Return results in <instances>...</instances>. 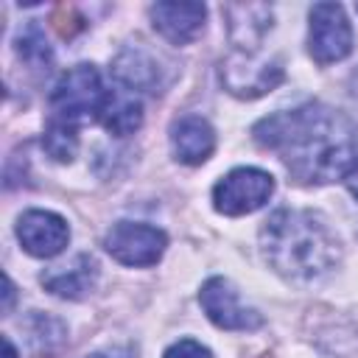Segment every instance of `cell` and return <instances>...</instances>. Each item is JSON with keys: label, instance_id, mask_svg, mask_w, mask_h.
Wrapping results in <instances>:
<instances>
[{"label": "cell", "instance_id": "6da1fadb", "mask_svg": "<svg viewBox=\"0 0 358 358\" xmlns=\"http://www.w3.org/2000/svg\"><path fill=\"white\" fill-rule=\"evenodd\" d=\"M257 145L274 151L296 182L324 185L344 179L355 157V131L344 115L324 103L280 109L252 129Z\"/></svg>", "mask_w": 358, "mask_h": 358}, {"label": "cell", "instance_id": "7a4b0ae2", "mask_svg": "<svg viewBox=\"0 0 358 358\" xmlns=\"http://www.w3.org/2000/svg\"><path fill=\"white\" fill-rule=\"evenodd\" d=\"M268 266L291 282H319L341 260V243L322 213L277 210L260 229Z\"/></svg>", "mask_w": 358, "mask_h": 358}, {"label": "cell", "instance_id": "3957f363", "mask_svg": "<svg viewBox=\"0 0 358 358\" xmlns=\"http://www.w3.org/2000/svg\"><path fill=\"white\" fill-rule=\"evenodd\" d=\"M106 92L109 90H103L101 73L92 64H76L56 81L50 92V103L59 120H67L76 126L101 115Z\"/></svg>", "mask_w": 358, "mask_h": 358}, {"label": "cell", "instance_id": "277c9868", "mask_svg": "<svg viewBox=\"0 0 358 358\" xmlns=\"http://www.w3.org/2000/svg\"><path fill=\"white\" fill-rule=\"evenodd\" d=\"M274 193L271 173L260 168H235L213 187V207L224 215H246L260 210Z\"/></svg>", "mask_w": 358, "mask_h": 358}, {"label": "cell", "instance_id": "5b68a950", "mask_svg": "<svg viewBox=\"0 0 358 358\" xmlns=\"http://www.w3.org/2000/svg\"><path fill=\"white\" fill-rule=\"evenodd\" d=\"M308 50L313 62L333 64L350 56L352 50V28L338 3H316L310 8V31Z\"/></svg>", "mask_w": 358, "mask_h": 358}, {"label": "cell", "instance_id": "8992f818", "mask_svg": "<svg viewBox=\"0 0 358 358\" xmlns=\"http://www.w3.org/2000/svg\"><path fill=\"white\" fill-rule=\"evenodd\" d=\"M165 246L168 238L162 229L131 221L115 224L103 238V249L123 266H154L162 257Z\"/></svg>", "mask_w": 358, "mask_h": 358}, {"label": "cell", "instance_id": "52a82bcc", "mask_svg": "<svg viewBox=\"0 0 358 358\" xmlns=\"http://www.w3.org/2000/svg\"><path fill=\"white\" fill-rule=\"evenodd\" d=\"M168 67L171 64L145 45H126L112 62V76L129 92H162L171 84Z\"/></svg>", "mask_w": 358, "mask_h": 358}, {"label": "cell", "instance_id": "ba28073f", "mask_svg": "<svg viewBox=\"0 0 358 358\" xmlns=\"http://www.w3.org/2000/svg\"><path fill=\"white\" fill-rule=\"evenodd\" d=\"M221 81L238 98H257L282 81V64L274 59H255V53L232 50L221 64Z\"/></svg>", "mask_w": 358, "mask_h": 358}, {"label": "cell", "instance_id": "9c48e42d", "mask_svg": "<svg viewBox=\"0 0 358 358\" xmlns=\"http://www.w3.org/2000/svg\"><path fill=\"white\" fill-rule=\"evenodd\" d=\"M199 302L210 322L221 330H257L263 324V316L241 302L235 285L227 277H210L199 291Z\"/></svg>", "mask_w": 358, "mask_h": 358}, {"label": "cell", "instance_id": "30bf717a", "mask_svg": "<svg viewBox=\"0 0 358 358\" xmlns=\"http://www.w3.org/2000/svg\"><path fill=\"white\" fill-rule=\"evenodd\" d=\"M17 238L28 255L56 257L70 241V227L62 215L50 210H28L17 221Z\"/></svg>", "mask_w": 358, "mask_h": 358}, {"label": "cell", "instance_id": "8fae6325", "mask_svg": "<svg viewBox=\"0 0 358 358\" xmlns=\"http://www.w3.org/2000/svg\"><path fill=\"white\" fill-rule=\"evenodd\" d=\"M154 28L173 45H187L193 42L201 28L207 8L201 3H154L148 8Z\"/></svg>", "mask_w": 358, "mask_h": 358}, {"label": "cell", "instance_id": "7c38bea8", "mask_svg": "<svg viewBox=\"0 0 358 358\" xmlns=\"http://www.w3.org/2000/svg\"><path fill=\"white\" fill-rule=\"evenodd\" d=\"M229 20V39L241 53H257L263 36L271 28V6L263 3H229L224 6Z\"/></svg>", "mask_w": 358, "mask_h": 358}, {"label": "cell", "instance_id": "4fadbf2b", "mask_svg": "<svg viewBox=\"0 0 358 358\" xmlns=\"http://www.w3.org/2000/svg\"><path fill=\"white\" fill-rule=\"evenodd\" d=\"M171 148L179 162L201 165L215 148V131L204 117L185 115L171 126Z\"/></svg>", "mask_w": 358, "mask_h": 358}, {"label": "cell", "instance_id": "5bb4252c", "mask_svg": "<svg viewBox=\"0 0 358 358\" xmlns=\"http://www.w3.org/2000/svg\"><path fill=\"white\" fill-rule=\"evenodd\" d=\"M98 280V263L90 255H76L67 266L42 274V285L62 299H81Z\"/></svg>", "mask_w": 358, "mask_h": 358}, {"label": "cell", "instance_id": "9a60e30c", "mask_svg": "<svg viewBox=\"0 0 358 358\" xmlns=\"http://www.w3.org/2000/svg\"><path fill=\"white\" fill-rule=\"evenodd\" d=\"M101 126L115 134V137H126V134H134L143 123V103L134 92L129 90H115V92H106V101H103V109L98 115Z\"/></svg>", "mask_w": 358, "mask_h": 358}, {"label": "cell", "instance_id": "2e32d148", "mask_svg": "<svg viewBox=\"0 0 358 358\" xmlns=\"http://www.w3.org/2000/svg\"><path fill=\"white\" fill-rule=\"evenodd\" d=\"M25 330H28V341H31L34 352H39V355H56L67 344V327H64V322H59V319H53L48 313H39L36 310L25 322Z\"/></svg>", "mask_w": 358, "mask_h": 358}, {"label": "cell", "instance_id": "e0dca14e", "mask_svg": "<svg viewBox=\"0 0 358 358\" xmlns=\"http://www.w3.org/2000/svg\"><path fill=\"white\" fill-rule=\"evenodd\" d=\"M17 56L31 67V70H48L50 67V45L45 39V34L36 25H28L25 31H20L17 36Z\"/></svg>", "mask_w": 358, "mask_h": 358}, {"label": "cell", "instance_id": "ac0fdd59", "mask_svg": "<svg viewBox=\"0 0 358 358\" xmlns=\"http://www.w3.org/2000/svg\"><path fill=\"white\" fill-rule=\"evenodd\" d=\"M42 145L45 151L56 159V162H70L78 151V134H76V126L67 123V120H53L42 137Z\"/></svg>", "mask_w": 358, "mask_h": 358}, {"label": "cell", "instance_id": "d6986e66", "mask_svg": "<svg viewBox=\"0 0 358 358\" xmlns=\"http://www.w3.org/2000/svg\"><path fill=\"white\" fill-rule=\"evenodd\" d=\"M53 25H56V31L62 36H73L78 28H84V20L78 17V11L73 6H59L53 11Z\"/></svg>", "mask_w": 358, "mask_h": 358}, {"label": "cell", "instance_id": "ffe728a7", "mask_svg": "<svg viewBox=\"0 0 358 358\" xmlns=\"http://www.w3.org/2000/svg\"><path fill=\"white\" fill-rule=\"evenodd\" d=\"M162 358H213V352L204 344L193 341V338H182V341L171 344Z\"/></svg>", "mask_w": 358, "mask_h": 358}, {"label": "cell", "instance_id": "44dd1931", "mask_svg": "<svg viewBox=\"0 0 358 358\" xmlns=\"http://www.w3.org/2000/svg\"><path fill=\"white\" fill-rule=\"evenodd\" d=\"M347 106H350V126H352V131H355V137H358V70L350 76V81H347Z\"/></svg>", "mask_w": 358, "mask_h": 358}, {"label": "cell", "instance_id": "7402d4cb", "mask_svg": "<svg viewBox=\"0 0 358 358\" xmlns=\"http://www.w3.org/2000/svg\"><path fill=\"white\" fill-rule=\"evenodd\" d=\"M344 185H347V190H350V193L358 199V159H355V162L347 168V173H344Z\"/></svg>", "mask_w": 358, "mask_h": 358}, {"label": "cell", "instance_id": "603a6c76", "mask_svg": "<svg viewBox=\"0 0 358 358\" xmlns=\"http://www.w3.org/2000/svg\"><path fill=\"white\" fill-rule=\"evenodd\" d=\"M11 299H14V285H11V280L6 277V305H3V310H6V313L11 310Z\"/></svg>", "mask_w": 358, "mask_h": 358}, {"label": "cell", "instance_id": "cb8c5ba5", "mask_svg": "<svg viewBox=\"0 0 358 358\" xmlns=\"http://www.w3.org/2000/svg\"><path fill=\"white\" fill-rule=\"evenodd\" d=\"M3 350H6V355H3V358H17V350H14V344H11V338H8V336L3 338Z\"/></svg>", "mask_w": 358, "mask_h": 358}, {"label": "cell", "instance_id": "d4e9b609", "mask_svg": "<svg viewBox=\"0 0 358 358\" xmlns=\"http://www.w3.org/2000/svg\"><path fill=\"white\" fill-rule=\"evenodd\" d=\"M87 358H106V355H98V352H95V355H87Z\"/></svg>", "mask_w": 358, "mask_h": 358}, {"label": "cell", "instance_id": "484cf974", "mask_svg": "<svg viewBox=\"0 0 358 358\" xmlns=\"http://www.w3.org/2000/svg\"><path fill=\"white\" fill-rule=\"evenodd\" d=\"M355 11H358V3H355Z\"/></svg>", "mask_w": 358, "mask_h": 358}]
</instances>
